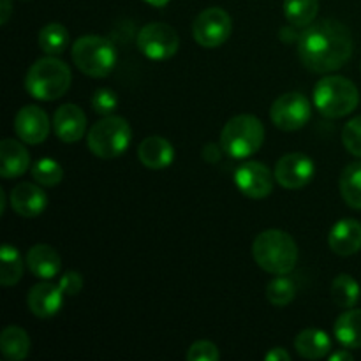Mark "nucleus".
Wrapping results in <instances>:
<instances>
[{
	"label": "nucleus",
	"mask_w": 361,
	"mask_h": 361,
	"mask_svg": "<svg viewBox=\"0 0 361 361\" xmlns=\"http://www.w3.org/2000/svg\"><path fill=\"white\" fill-rule=\"evenodd\" d=\"M295 349L305 360H321L330 355L331 338L326 331L317 328H307L295 338Z\"/></svg>",
	"instance_id": "412c9836"
},
{
	"label": "nucleus",
	"mask_w": 361,
	"mask_h": 361,
	"mask_svg": "<svg viewBox=\"0 0 361 361\" xmlns=\"http://www.w3.org/2000/svg\"><path fill=\"white\" fill-rule=\"evenodd\" d=\"M338 187L345 203L355 210H361V161L345 166Z\"/></svg>",
	"instance_id": "393cba45"
},
{
	"label": "nucleus",
	"mask_w": 361,
	"mask_h": 361,
	"mask_svg": "<svg viewBox=\"0 0 361 361\" xmlns=\"http://www.w3.org/2000/svg\"><path fill=\"white\" fill-rule=\"evenodd\" d=\"M32 178L35 183L42 187H55L62 182L63 169L55 159H39L34 166H32Z\"/></svg>",
	"instance_id": "c756f323"
},
{
	"label": "nucleus",
	"mask_w": 361,
	"mask_h": 361,
	"mask_svg": "<svg viewBox=\"0 0 361 361\" xmlns=\"http://www.w3.org/2000/svg\"><path fill=\"white\" fill-rule=\"evenodd\" d=\"M73 62L78 69L90 78H106L116 63V49L101 35H83L73 44Z\"/></svg>",
	"instance_id": "423d86ee"
},
{
	"label": "nucleus",
	"mask_w": 361,
	"mask_h": 361,
	"mask_svg": "<svg viewBox=\"0 0 361 361\" xmlns=\"http://www.w3.org/2000/svg\"><path fill=\"white\" fill-rule=\"evenodd\" d=\"M59 284H60V288L63 289V293H66V295L74 296L81 291V288H83V277H81L78 271L69 270V271H66V275H63L62 279H60Z\"/></svg>",
	"instance_id": "72a5a7b5"
},
{
	"label": "nucleus",
	"mask_w": 361,
	"mask_h": 361,
	"mask_svg": "<svg viewBox=\"0 0 361 361\" xmlns=\"http://www.w3.org/2000/svg\"><path fill=\"white\" fill-rule=\"evenodd\" d=\"M264 143V126L254 115H236L221 130V147L229 157L247 159Z\"/></svg>",
	"instance_id": "39448f33"
},
{
	"label": "nucleus",
	"mask_w": 361,
	"mask_h": 361,
	"mask_svg": "<svg viewBox=\"0 0 361 361\" xmlns=\"http://www.w3.org/2000/svg\"><path fill=\"white\" fill-rule=\"evenodd\" d=\"M11 208L16 212L18 215L25 219H32L41 215L48 207V197H46L44 190L35 183H18L13 190H11Z\"/></svg>",
	"instance_id": "dca6fc26"
},
{
	"label": "nucleus",
	"mask_w": 361,
	"mask_h": 361,
	"mask_svg": "<svg viewBox=\"0 0 361 361\" xmlns=\"http://www.w3.org/2000/svg\"><path fill=\"white\" fill-rule=\"evenodd\" d=\"M25 263H27L28 270L42 281H51L60 274V268H62V259H60L59 252L46 243H37L32 247L25 257Z\"/></svg>",
	"instance_id": "6ab92c4d"
},
{
	"label": "nucleus",
	"mask_w": 361,
	"mask_h": 361,
	"mask_svg": "<svg viewBox=\"0 0 361 361\" xmlns=\"http://www.w3.org/2000/svg\"><path fill=\"white\" fill-rule=\"evenodd\" d=\"M222 152H224L222 150V147H217L215 143H208V145H204V148H203V159L207 162H210V164H215V162L221 161Z\"/></svg>",
	"instance_id": "f704fd0d"
},
{
	"label": "nucleus",
	"mask_w": 361,
	"mask_h": 361,
	"mask_svg": "<svg viewBox=\"0 0 361 361\" xmlns=\"http://www.w3.org/2000/svg\"><path fill=\"white\" fill-rule=\"evenodd\" d=\"M267 298L274 307H288L296 298V286L286 275H277L267 286Z\"/></svg>",
	"instance_id": "c85d7f7f"
},
{
	"label": "nucleus",
	"mask_w": 361,
	"mask_h": 361,
	"mask_svg": "<svg viewBox=\"0 0 361 361\" xmlns=\"http://www.w3.org/2000/svg\"><path fill=\"white\" fill-rule=\"evenodd\" d=\"M353 355L349 351H338L330 356V361H351Z\"/></svg>",
	"instance_id": "58836bf2"
},
{
	"label": "nucleus",
	"mask_w": 361,
	"mask_h": 361,
	"mask_svg": "<svg viewBox=\"0 0 361 361\" xmlns=\"http://www.w3.org/2000/svg\"><path fill=\"white\" fill-rule=\"evenodd\" d=\"M342 143L349 154L361 157V115L345 123L342 129Z\"/></svg>",
	"instance_id": "7c9ffc66"
},
{
	"label": "nucleus",
	"mask_w": 361,
	"mask_h": 361,
	"mask_svg": "<svg viewBox=\"0 0 361 361\" xmlns=\"http://www.w3.org/2000/svg\"><path fill=\"white\" fill-rule=\"evenodd\" d=\"M252 256L257 267L271 275H289L296 268L298 245L289 233L267 229L252 242Z\"/></svg>",
	"instance_id": "f03ea898"
},
{
	"label": "nucleus",
	"mask_w": 361,
	"mask_h": 361,
	"mask_svg": "<svg viewBox=\"0 0 361 361\" xmlns=\"http://www.w3.org/2000/svg\"><path fill=\"white\" fill-rule=\"evenodd\" d=\"M219 358H221V353H219L217 345L208 341L194 342L187 353L189 361H219Z\"/></svg>",
	"instance_id": "473e14b6"
},
{
	"label": "nucleus",
	"mask_w": 361,
	"mask_h": 361,
	"mask_svg": "<svg viewBox=\"0 0 361 361\" xmlns=\"http://www.w3.org/2000/svg\"><path fill=\"white\" fill-rule=\"evenodd\" d=\"M353 35L337 20H321L310 23L298 37V56L305 69L317 74L338 71L353 55Z\"/></svg>",
	"instance_id": "f257e3e1"
},
{
	"label": "nucleus",
	"mask_w": 361,
	"mask_h": 361,
	"mask_svg": "<svg viewBox=\"0 0 361 361\" xmlns=\"http://www.w3.org/2000/svg\"><path fill=\"white\" fill-rule=\"evenodd\" d=\"M319 13V0H284L286 20L293 27H309Z\"/></svg>",
	"instance_id": "a878e982"
},
{
	"label": "nucleus",
	"mask_w": 361,
	"mask_h": 361,
	"mask_svg": "<svg viewBox=\"0 0 361 361\" xmlns=\"http://www.w3.org/2000/svg\"><path fill=\"white\" fill-rule=\"evenodd\" d=\"M137 159L148 169H164L175 159V148L166 137L148 136L137 147Z\"/></svg>",
	"instance_id": "a211bd4d"
},
{
	"label": "nucleus",
	"mask_w": 361,
	"mask_h": 361,
	"mask_svg": "<svg viewBox=\"0 0 361 361\" xmlns=\"http://www.w3.org/2000/svg\"><path fill=\"white\" fill-rule=\"evenodd\" d=\"M360 104L358 87L344 76H326L314 88V106L326 118H342Z\"/></svg>",
	"instance_id": "20e7f679"
},
{
	"label": "nucleus",
	"mask_w": 361,
	"mask_h": 361,
	"mask_svg": "<svg viewBox=\"0 0 361 361\" xmlns=\"http://www.w3.org/2000/svg\"><path fill=\"white\" fill-rule=\"evenodd\" d=\"M69 46V32L62 23H48L39 32V48L46 55H62Z\"/></svg>",
	"instance_id": "cd10ccee"
},
{
	"label": "nucleus",
	"mask_w": 361,
	"mask_h": 361,
	"mask_svg": "<svg viewBox=\"0 0 361 361\" xmlns=\"http://www.w3.org/2000/svg\"><path fill=\"white\" fill-rule=\"evenodd\" d=\"M73 81L69 66L55 55L35 60L25 76V90L37 101H56L67 94Z\"/></svg>",
	"instance_id": "7ed1b4c3"
},
{
	"label": "nucleus",
	"mask_w": 361,
	"mask_h": 361,
	"mask_svg": "<svg viewBox=\"0 0 361 361\" xmlns=\"http://www.w3.org/2000/svg\"><path fill=\"white\" fill-rule=\"evenodd\" d=\"M133 129L122 116L108 115L90 129L87 136L88 148L99 159H115L129 148Z\"/></svg>",
	"instance_id": "0eeeda50"
},
{
	"label": "nucleus",
	"mask_w": 361,
	"mask_h": 361,
	"mask_svg": "<svg viewBox=\"0 0 361 361\" xmlns=\"http://www.w3.org/2000/svg\"><path fill=\"white\" fill-rule=\"evenodd\" d=\"M11 0H0V23L6 25L11 18Z\"/></svg>",
	"instance_id": "e433bc0d"
},
{
	"label": "nucleus",
	"mask_w": 361,
	"mask_h": 361,
	"mask_svg": "<svg viewBox=\"0 0 361 361\" xmlns=\"http://www.w3.org/2000/svg\"><path fill=\"white\" fill-rule=\"evenodd\" d=\"M137 48L150 60H168L176 55L180 37L173 27L166 23H147L137 34Z\"/></svg>",
	"instance_id": "9d476101"
},
{
	"label": "nucleus",
	"mask_w": 361,
	"mask_h": 361,
	"mask_svg": "<svg viewBox=\"0 0 361 361\" xmlns=\"http://www.w3.org/2000/svg\"><path fill=\"white\" fill-rule=\"evenodd\" d=\"M0 351L9 361H23L30 353V337L20 326H7L0 334Z\"/></svg>",
	"instance_id": "5701e85b"
},
{
	"label": "nucleus",
	"mask_w": 361,
	"mask_h": 361,
	"mask_svg": "<svg viewBox=\"0 0 361 361\" xmlns=\"http://www.w3.org/2000/svg\"><path fill=\"white\" fill-rule=\"evenodd\" d=\"M360 284L348 274H341L331 282V300L341 309H353L360 302Z\"/></svg>",
	"instance_id": "bb28decb"
},
{
	"label": "nucleus",
	"mask_w": 361,
	"mask_h": 361,
	"mask_svg": "<svg viewBox=\"0 0 361 361\" xmlns=\"http://www.w3.org/2000/svg\"><path fill=\"white\" fill-rule=\"evenodd\" d=\"M53 129L63 143H76L87 130V115L76 104H63L53 115Z\"/></svg>",
	"instance_id": "2eb2a0df"
},
{
	"label": "nucleus",
	"mask_w": 361,
	"mask_h": 361,
	"mask_svg": "<svg viewBox=\"0 0 361 361\" xmlns=\"http://www.w3.org/2000/svg\"><path fill=\"white\" fill-rule=\"evenodd\" d=\"M116 104H118L116 94L113 90H109V88H99L92 95V108H94L95 113H99L102 116L113 115V111L116 109Z\"/></svg>",
	"instance_id": "2f4dec72"
},
{
	"label": "nucleus",
	"mask_w": 361,
	"mask_h": 361,
	"mask_svg": "<svg viewBox=\"0 0 361 361\" xmlns=\"http://www.w3.org/2000/svg\"><path fill=\"white\" fill-rule=\"evenodd\" d=\"M23 270L25 263L16 247L9 245V243L2 245V250H0V284L4 288L18 284L23 277Z\"/></svg>",
	"instance_id": "b1692460"
},
{
	"label": "nucleus",
	"mask_w": 361,
	"mask_h": 361,
	"mask_svg": "<svg viewBox=\"0 0 361 361\" xmlns=\"http://www.w3.org/2000/svg\"><path fill=\"white\" fill-rule=\"evenodd\" d=\"M335 338L344 349H361V309H349L334 326Z\"/></svg>",
	"instance_id": "4be33fe9"
},
{
	"label": "nucleus",
	"mask_w": 361,
	"mask_h": 361,
	"mask_svg": "<svg viewBox=\"0 0 361 361\" xmlns=\"http://www.w3.org/2000/svg\"><path fill=\"white\" fill-rule=\"evenodd\" d=\"M264 360L267 361H291V355H289L286 349L274 348L270 353H267Z\"/></svg>",
	"instance_id": "c9c22d12"
},
{
	"label": "nucleus",
	"mask_w": 361,
	"mask_h": 361,
	"mask_svg": "<svg viewBox=\"0 0 361 361\" xmlns=\"http://www.w3.org/2000/svg\"><path fill=\"white\" fill-rule=\"evenodd\" d=\"M330 249L338 256H353L361 250V222L355 219H342L328 235Z\"/></svg>",
	"instance_id": "f3484780"
},
{
	"label": "nucleus",
	"mask_w": 361,
	"mask_h": 361,
	"mask_svg": "<svg viewBox=\"0 0 361 361\" xmlns=\"http://www.w3.org/2000/svg\"><path fill=\"white\" fill-rule=\"evenodd\" d=\"M14 133L23 143L39 145L49 136V118L39 106H23L14 116Z\"/></svg>",
	"instance_id": "ddd939ff"
},
{
	"label": "nucleus",
	"mask_w": 361,
	"mask_h": 361,
	"mask_svg": "<svg viewBox=\"0 0 361 361\" xmlns=\"http://www.w3.org/2000/svg\"><path fill=\"white\" fill-rule=\"evenodd\" d=\"M63 289L53 282H39L28 291L27 305L39 319H51L63 305Z\"/></svg>",
	"instance_id": "4468645a"
},
{
	"label": "nucleus",
	"mask_w": 361,
	"mask_h": 361,
	"mask_svg": "<svg viewBox=\"0 0 361 361\" xmlns=\"http://www.w3.org/2000/svg\"><path fill=\"white\" fill-rule=\"evenodd\" d=\"M314 161L305 154H288L275 164L274 176L281 187L288 190L302 189L314 178Z\"/></svg>",
	"instance_id": "f8f14e48"
},
{
	"label": "nucleus",
	"mask_w": 361,
	"mask_h": 361,
	"mask_svg": "<svg viewBox=\"0 0 361 361\" xmlns=\"http://www.w3.org/2000/svg\"><path fill=\"white\" fill-rule=\"evenodd\" d=\"M291 27H293V25H291ZM291 27H284V28H282V30H281V39H282V41H286V42L298 41L300 35H296L295 32H293Z\"/></svg>",
	"instance_id": "4c0bfd02"
},
{
	"label": "nucleus",
	"mask_w": 361,
	"mask_h": 361,
	"mask_svg": "<svg viewBox=\"0 0 361 361\" xmlns=\"http://www.w3.org/2000/svg\"><path fill=\"white\" fill-rule=\"evenodd\" d=\"M233 32L231 16L222 7H208L197 14L192 25L194 41L203 48H217L224 44Z\"/></svg>",
	"instance_id": "1a4fd4ad"
},
{
	"label": "nucleus",
	"mask_w": 361,
	"mask_h": 361,
	"mask_svg": "<svg viewBox=\"0 0 361 361\" xmlns=\"http://www.w3.org/2000/svg\"><path fill=\"white\" fill-rule=\"evenodd\" d=\"M312 116L310 101L300 92H288L281 95L270 108V118L277 129L293 133L307 126Z\"/></svg>",
	"instance_id": "6e6552de"
},
{
	"label": "nucleus",
	"mask_w": 361,
	"mask_h": 361,
	"mask_svg": "<svg viewBox=\"0 0 361 361\" xmlns=\"http://www.w3.org/2000/svg\"><path fill=\"white\" fill-rule=\"evenodd\" d=\"M145 2L150 4V6H154V7H164V6H168L169 0H145Z\"/></svg>",
	"instance_id": "ea45409f"
},
{
	"label": "nucleus",
	"mask_w": 361,
	"mask_h": 361,
	"mask_svg": "<svg viewBox=\"0 0 361 361\" xmlns=\"http://www.w3.org/2000/svg\"><path fill=\"white\" fill-rule=\"evenodd\" d=\"M6 212V190L0 189V214Z\"/></svg>",
	"instance_id": "a19ab883"
},
{
	"label": "nucleus",
	"mask_w": 361,
	"mask_h": 361,
	"mask_svg": "<svg viewBox=\"0 0 361 361\" xmlns=\"http://www.w3.org/2000/svg\"><path fill=\"white\" fill-rule=\"evenodd\" d=\"M274 178L271 171L257 161L243 162L235 171V183L243 196L250 200H263L270 196L274 190Z\"/></svg>",
	"instance_id": "9b49d317"
},
{
	"label": "nucleus",
	"mask_w": 361,
	"mask_h": 361,
	"mask_svg": "<svg viewBox=\"0 0 361 361\" xmlns=\"http://www.w3.org/2000/svg\"><path fill=\"white\" fill-rule=\"evenodd\" d=\"M30 155L27 148L16 140H2L0 143V176L6 180L21 176L28 169Z\"/></svg>",
	"instance_id": "aec40b11"
}]
</instances>
